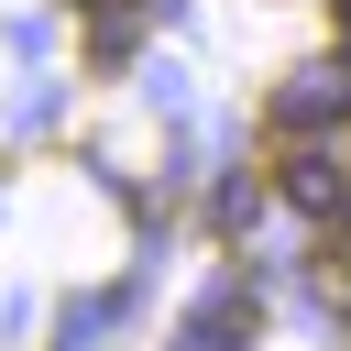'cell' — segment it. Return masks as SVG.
I'll return each mask as SVG.
<instances>
[{
  "label": "cell",
  "mask_w": 351,
  "mask_h": 351,
  "mask_svg": "<svg viewBox=\"0 0 351 351\" xmlns=\"http://www.w3.org/2000/svg\"><path fill=\"white\" fill-rule=\"evenodd\" d=\"M285 197H296V208H351V165L307 143V154H285Z\"/></svg>",
  "instance_id": "6da1fadb"
}]
</instances>
